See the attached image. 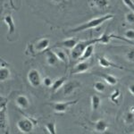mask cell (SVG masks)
<instances>
[{"instance_id":"16","label":"cell","mask_w":134,"mask_h":134,"mask_svg":"<svg viewBox=\"0 0 134 134\" xmlns=\"http://www.w3.org/2000/svg\"><path fill=\"white\" fill-rule=\"evenodd\" d=\"M49 43H50V40L49 38H42L40 40V41H38V43L36 44L35 48L37 51H45L46 49L49 46Z\"/></svg>"},{"instance_id":"30","label":"cell","mask_w":134,"mask_h":134,"mask_svg":"<svg viewBox=\"0 0 134 134\" xmlns=\"http://www.w3.org/2000/svg\"><path fill=\"white\" fill-rule=\"evenodd\" d=\"M124 36L126 37L128 40H134V30L130 29L128 31H126L124 33Z\"/></svg>"},{"instance_id":"28","label":"cell","mask_w":134,"mask_h":134,"mask_svg":"<svg viewBox=\"0 0 134 134\" xmlns=\"http://www.w3.org/2000/svg\"><path fill=\"white\" fill-rule=\"evenodd\" d=\"M53 83H54V81H52L51 78H49V77H45L44 79H43V84H44L45 87H47V88L52 87Z\"/></svg>"},{"instance_id":"1","label":"cell","mask_w":134,"mask_h":134,"mask_svg":"<svg viewBox=\"0 0 134 134\" xmlns=\"http://www.w3.org/2000/svg\"><path fill=\"white\" fill-rule=\"evenodd\" d=\"M114 15L113 14H107V15H104L101 17H98V18H94L92 20L87 21V23H83V24L78 26L76 28H73V29L68 31L69 33H74V32H80V31H86V30H90L93 29V28H96L98 26L103 24L105 21L110 20V19H113Z\"/></svg>"},{"instance_id":"6","label":"cell","mask_w":134,"mask_h":134,"mask_svg":"<svg viewBox=\"0 0 134 134\" xmlns=\"http://www.w3.org/2000/svg\"><path fill=\"white\" fill-rule=\"evenodd\" d=\"M81 87V83L77 81H68L63 86V94L64 96H70L77 88Z\"/></svg>"},{"instance_id":"10","label":"cell","mask_w":134,"mask_h":134,"mask_svg":"<svg viewBox=\"0 0 134 134\" xmlns=\"http://www.w3.org/2000/svg\"><path fill=\"white\" fill-rule=\"evenodd\" d=\"M46 59H47V64L51 66L57 65L58 64V61H59V58H58L57 53H55V52H53L51 50H47Z\"/></svg>"},{"instance_id":"7","label":"cell","mask_w":134,"mask_h":134,"mask_svg":"<svg viewBox=\"0 0 134 134\" xmlns=\"http://www.w3.org/2000/svg\"><path fill=\"white\" fill-rule=\"evenodd\" d=\"M98 64L100 66L104 67V68H115V69H120V70H124V67L118 65V64H114V63L109 61L107 58L100 57H98Z\"/></svg>"},{"instance_id":"23","label":"cell","mask_w":134,"mask_h":134,"mask_svg":"<svg viewBox=\"0 0 134 134\" xmlns=\"http://www.w3.org/2000/svg\"><path fill=\"white\" fill-rule=\"evenodd\" d=\"M45 128L47 129V131H48V133H50V134H55V133H57L55 124L54 122H47V124L45 125Z\"/></svg>"},{"instance_id":"32","label":"cell","mask_w":134,"mask_h":134,"mask_svg":"<svg viewBox=\"0 0 134 134\" xmlns=\"http://www.w3.org/2000/svg\"><path fill=\"white\" fill-rule=\"evenodd\" d=\"M129 91L131 92V94L134 95V84H131L129 86Z\"/></svg>"},{"instance_id":"9","label":"cell","mask_w":134,"mask_h":134,"mask_svg":"<svg viewBox=\"0 0 134 134\" xmlns=\"http://www.w3.org/2000/svg\"><path fill=\"white\" fill-rule=\"evenodd\" d=\"M90 69V64L88 62L81 61L79 64H77L72 69V74H78V73H83L86 72Z\"/></svg>"},{"instance_id":"24","label":"cell","mask_w":134,"mask_h":134,"mask_svg":"<svg viewBox=\"0 0 134 134\" xmlns=\"http://www.w3.org/2000/svg\"><path fill=\"white\" fill-rule=\"evenodd\" d=\"M121 96H122V95H121L120 90H115L113 94L111 95V97H110V99H111L112 102H114V104H118L119 103V98H121Z\"/></svg>"},{"instance_id":"20","label":"cell","mask_w":134,"mask_h":134,"mask_svg":"<svg viewBox=\"0 0 134 134\" xmlns=\"http://www.w3.org/2000/svg\"><path fill=\"white\" fill-rule=\"evenodd\" d=\"M101 103V99L98 95H93L91 97V107L93 111H96L99 108V105Z\"/></svg>"},{"instance_id":"25","label":"cell","mask_w":134,"mask_h":134,"mask_svg":"<svg viewBox=\"0 0 134 134\" xmlns=\"http://www.w3.org/2000/svg\"><path fill=\"white\" fill-rule=\"evenodd\" d=\"M55 53H57V57L59 58L60 61L64 62V64H65V65H67V64H68V59H67V55H66V54L64 53V51L57 50Z\"/></svg>"},{"instance_id":"31","label":"cell","mask_w":134,"mask_h":134,"mask_svg":"<svg viewBox=\"0 0 134 134\" xmlns=\"http://www.w3.org/2000/svg\"><path fill=\"white\" fill-rule=\"evenodd\" d=\"M126 58L129 61H134V49H131L126 55Z\"/></svg>"},{"instance_id":"2","label":"cell","mask_w":134,"mask_h":134,"mask_svg":"<svg viewBox=\"0 0 134 134\" xmlns=\"http://www.w3.org/2000/svg\"><path fill=\"white\" fill-rule=\"evenodd\" d=\"M98 43V40L97 38H92V40H84V41H81V42H78L73 48L71 51V57L73 60H78L81 57L82 55L84 50L85 48L87 47L88 45L90 44H96Z\"/></svg>"},{"instance_id":"13","label":"cell","mask_w":134,"mask_h":134,"mask_svg":"<svg viewBox=\"0 0 134 134\" xmlns=\"http://www.w3.org/2000/svg\"><path fill=\"white\" fill-rule=\"evenodd\" d=\"M67 81V77L64 76V77H61V78H58L57 80H55V81H54L53 85H52V93H55L57 91L60 90L61 88H63V86L65 84Z\"/></svg>"},{"instance_id":"3","label":"cell","mask_w":134,"mask_h":134,"mask_svg":"<svg viewBox=\"0 0 134 134\" xmlns=\"http://www.w3.org/2000/svg\"><path fill=\"white\" fill-rule=\"evenodd\" d=\"M27 79L30 84L34 88H38L43 83V80L41 79L40 72L37 69H31L27 74Z\"/></svg>"},{"instance_id":"17","label":"cell","mask_w":134,"mask_h":134,"mask_svg":"<svg viewBox=\"0 0 134 134\" xmlns=\"http://www.w3.org/2000/svg\"><path fill=\"white\" fill-rule=\"evenodd\" d=\"M93 53H94V44H90L85 48L82 55H81V57L80 58V59H81V61H85V60H87L90 57H92Z\"/></svg>"},{"instance_id":"8","label":"cell","mask_w":134,"mask_h":134,"mask_svg":"<svg viewBox=\"0 0 134 134\" xmlns=\"http://www.w3.org/2000/svg\"><path fill=\"white\" fill-rule=\"evenodd\" d=\"M77 43H78V41H77V40H75V38H68V40L57 42V44L53 47V48H55V47H66V48H69V49H72L73 47L76 46Z\"/></svg>"},{"instance_id":"11","label":"cell","mask_w":134,"mask_h":134,"mask_svg":"<svg viewBox=\"0 0 134 134\" xmlns=\"http://www.w3.org/2000/svg\"><path fill=\"white\" fill-rule=\"evenodd\" d=\"M15 103H16L17 107H18L19 108L23 109V110L28 109L30 107L29 99H28V98L26 96H23V95L17 97L16 99H15Z\"/></svg>"},{"instance_id":"22","label":"cell","mask_w":134,"mask_h":134,"mask_svg":"<svg viewBox=\"0 0 134 134\" xmlns=\"http://www.w3.org/2000/svg\"><path fill=\"white\" fill-rule=\"evenodd\" d=\"M124 122L127 124H131L134 122V113L131 111H128L124 115Z\"/></svg>"},{"instance_id":"4","label":"cell","mask_w":134,"mask_h":134,"mask_svg":"<svg viewBox=\"0 0 134 134\" xmlns=\"http://www.w3.org/2000/svg\"><path fill=\"white\" fill-rule=\"evenodd\" d=\"M33 124L31 120L27 118H21L17 122V128L21 133L28 134L33 131Z\"/></svg>"},{"instance_id":"14","label":"cell","mask_w":134,"mask_h":134,"mask_svg":"<svg viewBox=\"0 0 134 134\" xmlns=\"http://www.w3.org/2000/svg\"><path fill=\"white\" fill-rule=\"evenodd\" d=\"M3 21H4V23L8 26V32H9V35L14 34V31H15V25H14V19H13V16L10 15V14L5 15L4 17Z\"/></svg>"},{"instance_id":"18","label":"cell","mask_w":134,"mask_h":134,"mask_svg":"<svg viewBox=\"0 0 134 134\" xmlns=\"http://www.w3.org/2000/svg\"><path fill=\"white\" fill-rule=\"evenodd\" d=\"M11 77V71L6 66L1 65L0 68V81H5L9 80Z\"/></svg>"},{"instance_id":"26","label":"cell","mask_w":134,"mask_h":134,"mask_svg":"<svg viewBox=\"0 0 134 134\" xmlns=\"http://www.w3.org/2000/svg\"><path fill=\"white\" fill-rule=\"evenodd\" d=\"M94 88L98 92H104L105 90V85L101 81H98V82L94 84Z\"/></svg>"},{"instance_id":"29","label":"cell","mask_w":134,"mask_h":134,"mask_svg":"<svg viewBox=\"0 0 134 134\" xmlns=\"http://www.w3.org/2000/svg\"><path fill=\"white\" fill-rule=\"evenodd\" d=\"M122 2L129 9H131L132 12H134V3L132 0H122Z\"/></svg>"},{"instance_id":"33","label":"cell","mask_w":134,"mask_h":134,"mask_svg":"<svg viewBox=\"0 0 134 134\" xmlns=\"http://www.w3.org/2000/svg\"><path fill=\"white\" fill-rule=\"evenodd\" d=\"M55 4H62V3H65L67 0H53Z\"/></svg>"},{"instance_id":"15","label":"cell","mask_w":134,"mask_h":134,"mask_svg":"<svg viewBox=\"0 0 134 134\" xmlns=\"http://www.w3.org/2000/svg\"><path fill=\"white\" fill-rule=\"evenodd\" d=\"M107 128H108V124L105 120H103V119H100V120L97 121L95 122V131H98V132H105L107 130Z\"/></svg>"},{"instance_id":"27","label":"cell","mask_w":134,"mask_h":134,"mask_svg":"<svg viewBox=\"0 0 134 134\" xmlns=\"http://www.w3.org/2000/svg\"><path fill=\"white\" fill-rule=\"evenodd\" d=\"M125 20L130 24H133L134 25V12H129L125 14Z\"/></svg>"},{"instance_id":"5","label":"cell","mask_w":134,"mask_h":134,"mask_svg":"<svg viewBox=\"0 0 134 134\" xmlns=\"http://www.w3.org/2000/svg\"><path fill=\"white\" fill-rule=\"evenodd\" d=\"M79 99H76V100H72V101H68V102H64V103H49L48 105H51L52 108L54 109V111L57 112V113H64L68 107L72 105H74L76 104Z\"/></svg>"},{"instance_id":"19","label":"cell","mask_w":134,"mask_h":134,"mask_svg":"<svg viewBox=\"0 0 134 134\" xmlns=\"http://www.w3.org/2000/svg\"><path fill=\"white\" fill-rule=\"evenodd\" d=\"M92 3L98 9H105L109 5L108 0H92Z\"/></svg>"},{"instance_id":"12","label":"cell","mask_w":134,"mask_h":134,"mask_svg":"<svg viewBox=\"0 0 134 134\" xmlns=\"http://www.w3.org/2000/svg\"><path fill=\"white\" fill-rule=\"evenodd\" d=\"M95 74L98 75L99 77H101L102 79H104V81H105L107 83L112 86H114L118 82V79L116 77L113 76V75L105 74V73H103V72H95Z\"/></svg>"},{"instance_id":"21","label":"cell","mask_w":134,"mask_h":134,"mask_svg":"<svg viewBox=\"0 0 134 134\" xmlns=\"http://www.w3.org/2000/svg\"><path fill=\"white\" fill-rule=\"evenodd\" d=\"M111 35H108L107 33H104L101 35L100 38H98V43H102V44H108L110 40H111Z\"/></svg>"}]
</instances>
